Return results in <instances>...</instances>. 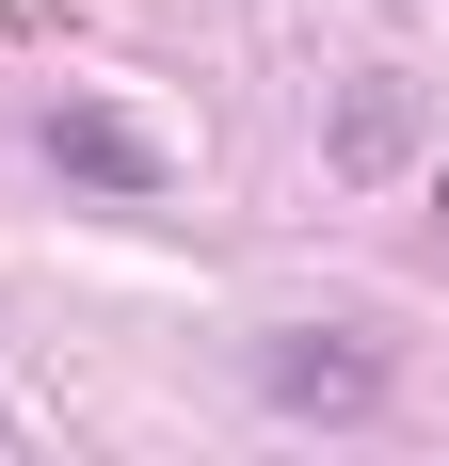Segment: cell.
<instances>
[{"label":"cell","mask_w":449,"mask_h":466,"mask_svg":"<svg viewBox=\"0 0 449 466\" xmlns=\"http://www.w3.org/2000/svg\"><path fill=\"white\" fill-rule=\"evenodd\" d=\"M257 386H273V419H369V402L402 386V354L354 338V322H305V338H273V354H257Z\"/></svg>","instance_id":"obj_1"},{"label":"cell","mask_w":449,"mask_h":466,"mask_svg":"<svg viewBox=\"0 0 449 466\" xmlns=\"http://www.w3.org/2000/svg\"><path fill=\"white\" fill-rule=\"evenodd\" d=\"M48 161H65V177H96V193H161V145H145L113 96H48Z\"/></svg>","instance_id":"obj_2"},{"label":"cell","mask_w":449,"mask_h":466,"mask_svg":"<svg viewBox=\"0 0 449 466\" xmlns=\"http://www.w3.org/2000/svg\"><path fill=\"white\" fill-rule=\"evenodd\" d=\"M337 177H402V145H417V81H337Z\"/></svg>","instance_id":"obj_3"},{"label":"cell","mask_w":449,"mask_h":466,"mask_svg":"<svg viewBox=\"0 0 449 466\" xmlns=\"http://www.w3.org/2000/svg\"><path fill=\"white\" fill-rule=\"evenodd\" d=\"M434 209H449V193H434Z\"/></svg>","instance_id":"obj_4"}]
</instances>
